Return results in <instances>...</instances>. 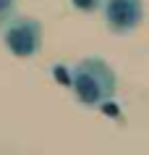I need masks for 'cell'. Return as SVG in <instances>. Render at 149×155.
<instances>
[{
    "instance_id": "obj_2",
    "label": "cell",
    "mask_w": 149,
    "mask_h": 155,
    "mask_svg": "<svg viewBox=\"0 0 149 155\" xmlns=\"http://www.w3.org/2000/svg\"><path fill=\"white\" fill-rule=\"evenodd\" d=\"M0 40L11 55L16 58H34L42 50V24L32 16L11 13L0 24Z\"/></svg>"
},
{
    "instance_id": "obj_5",
    "label": "cell",
    "mask_w": 149,
    "mask_h": 155,
    "mask_svg": "<svg viewBox=\"0 0 149 155\" xmlns=\"http://www.w3.org/2000/svg\"><path fill=\"white\" fill-rule=\"evenodd\" d=\"M16 5H18V0H0V24H3L11 13H16Z\"/></svg>"
},
{
    "instance_id": "obj_4",
    "label": "cell",
    "mask_w": 149,
    "mask_h": 155,
    "mask_svg": "<svg viewBox=\"0 0 149 155\" xmlns=\"http://www.w3.org/2000/svg\"><path fill=\"white\" fill-rule=\"evenodd\" d=\"M102 3L105 0H71V5H73L79 13H97L102 8Z\"/></svg>"
},
{
    "instance_id": "obj_3",
    "label": "cell",
    "mask_w": 149,
    "mask_h": 155,
    "mask_svg": "<svg viewBox=\"0 0 149 155\" xmlns=\"http://www.w3.org/2000/svg\"><path fill=\"white\" fill-rule=\"evenodd\" d=\"M99 11L113 34H131L144 21V0H105Z\"/></svg>"
},
{
    "instance_id": "obj_1",
    "label": "cell",
    "mask_w": 149,
    "mask_h": 155,
    "mask_svg": "<svg viewBox=\"0 0 149 155\" xmlns=\"http://www.w3.org/2000/svg\"><path fill=\"white\" fill-rule=\"evenodd\" d=\"M71 92L76 103L84 108H99L102 103H110L118 92V74L115 68L99 55H86L71 68Z\"/></svg>"
}]
</instances>
